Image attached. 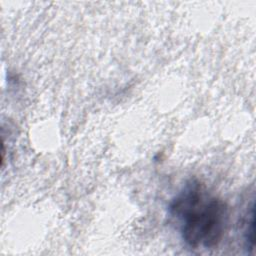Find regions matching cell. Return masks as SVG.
<instances>
[{"instance_id": "obj_1", "label": "cell", "mask_w": 256, "mask_h": 256, "mask_svg": "<svg viewBox=\"0 0 256 256\" xmlns=\"http://www.w3.org/2000/svg\"><path fill=\"white\" fill-rule=\"evenodd\" d=\"M168 211L178 224L180 236L190 248H214L224 238L229 208L198 180H190L171 200Z\"/></svg>"}, {"instance_id": "obj_2", "label": "cell", "mask_w": 256, "mask_h": 256, "mask_svg": "<svg viewBox=\"0 0 256 256\" xmlns=\"http://www.w3.org/2000/svg\"><path fill=\"white\" fill-rule=\"evenodd\" d=\"M244 242L248 252H251L254 248V203L252 201L247 210L245 221H244Z\"/></svg>"}]
</instances>
